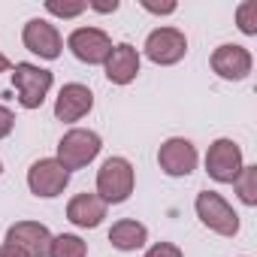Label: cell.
Returning <instances> with one entry per match:
<instances>
[{"label": "cell", "mask_w": 257, "mask_h": 257, "mask_svg": "<svg viewBox=\"0 0 257 257\" xmlns=\"http://www.w3.org/2000/svg\"><path fill=\"white\" fill-rule=\"evenodd\" d=\"M100 137L94 134V131H82V127H76V131H70V134H64V140L58 143V164L67 170V173H73V170H82V167H88L97 155H100Z\"/></svg>", "instance_id": "cell-1"}, {"label": "cell", "mask_w": 257, "mask_h": 257, "mask_svg": "<svg viewBox=\"0 0 257 257\" xmlns=\"http://www.w3.org/2000/svg\"><path fill=\"white\" fill-rule=\"evenodd\" d=\"M134 194V167L124 158H109L97 173V197L103 203H124Z\"/></svg>", "instance_id": "cell-2"}, {"label": "cell", "mask_w": 257, "mask_h": 257, "mask_svg": "<svg viewBox=\"0 0 257 257\" xmlns=\"http://www.w3.org/2000/svg\"><path fill=\"white\" fill-rule=\"evenodd\" d=\"M194 206H197V218H200L209 230H215L218 236H236V233H239V215L233 212V206H230L221 194H215V191H200Z\"/></svg>", "instance_id": "cell-3"}, {"label": "cell", "mask_w": 257, "mask_h": 257, "mask_svg": "<svg viewBox=\"0 0 257 257\" xmlns=\"http://www.w3.org/2000/svg\"><path fill=\"white\" fill-rule=\"evenodd\" d=\"M13 85H16L19 103H22L25 109H40V106L46 103L49 88H52V73L43 70V67H37V64L22 61V64H16V70H13Z\"/></svg>", "instance_id": "cell-4"}, {"label": "cell", "mask_w": 257, "mask_h": 257, "mask_svg": "<svg viewBox=\"0 0 257 257\" xmlns=\"http://www.w3.org/2000/svg\"><path fill=\"white\" fill-rule=\"evenodd\" d=\"M242 149L233 140H215L206 152V173L221 182V185H233L236 176L242 173Z\"/></svg>", "instance_id": "cell-5"}, {"label": "cell", "mask_w": 257, "mask_h": 257, "mask_svg": "<svg viewBox=\"0 0 257 257\" xmlns=\"http://www.w3.org/2000/svg\"><path fill=\"white\" fill-rule=\"evenodd\" d=\"M188 52V40L182 31L176 28H158L149 34L146 40V55L152 64H161V67H170V64H179Z\"/></svg>", "instance_id": "cell-6"}, {"label": "cell", "mask_w": 257, "mask_h": 257, "mask_svg": "<svg viewBox=\"0 0 257 257\" xmlns=\"http://www.w3.org/2000/svg\"><path fill=\"white\" fill-rule=\"evenodd\" d=\"M7 245L19 248L25 257H49V245H52V233L46 224L37 221H19L7 230Z\"/></svg>", "instance_id": "cell-7"}, {"label": "cell", "mask_w": 257, "mask_h": 257, "mask_svg": "<svg viewBox=\"0 0 257 257\" xmlns=\"http://www.w3.org/2000/svg\"><path fill=\"white\" fill-rule=\"evenodd\" d=\"M67 182H70V173L55 158H43L28 170V188H31V194H37L43 200L58 197L67 188Z\"/></svg>", "instance_id": "cell-8"}, {"label": "cell", "mask_w": 257, "mask_h": 257, "mask_svg": "<svg viewBox=\"0 0 257 257\" xmlns=\"http://www.w3.org/2000/svg\"><path fill=\"white\" fill-rule=\"evenodd\" d=\"M67 46L82 64H103L109 58V52H112V40L100 28H76L70 34Z\"/></svg>", "instance_id": "cell-9"}, {"label": "cell", "mask_w": 257, "mask_h": 257, "mask_svg": "<svg viewBox=\"0 0 257 257\" xmlns=\"http://www.w3.org/2000/svg\"><path fill=\"white\" fill-rule=\"evenodd\" d=\"M158 164H161V170H164L167 176H173V179L191 176V173L197 170V149H194V143H188V140H182V137H173V140H167V143L161 146Z\"/></svg>", "instance_id": "cell-10"}, {"label": "cell", "mask_w": 257, "mask_h": 257, "mask_svg": "<svg viewBox=\"0 0 257 257\" xmlns=\"http://www.w3.org/2000/svg\"><path fill=\"white\" fill-rule=\"evenodd\" d=\"M22 40H25V49H28V52H34V55H40V58H46V61H55V58L61 55V49H64V40H61L58 28L49 25L46 19H31V22L25 25Z\"/></svg>", "instance_id": "cell-11"}, {"label": "cell", "mask_w": 257, "mask_h": 257, "mask_svg": "<svg viewBox=\"0 0 257 257\" xmlns=\"http://www.w3.org/2000/svg\"><path fill=\"white\" fill-rule=\"evenodd\" d=\"M212 70L227 82H242L251 73V52L236 43H224L212 52Z\"/></svg>", "instance_id": "cell-12"}, {"label": "cell", "mask_w": 257, "mask_h": 257, "mask_svg": "<svg viewBox=\"0 0 257 257\" xmlns=\"http://www.w3.org/2000/svg\"><path fill=\"white\" fill-rule=\"evenodd\" d=\"M91 106H94L91 88H85L79 82H70V85L61 88V94L55 100V118L58 121H79L91 112Z\"/></svg>", "instance_id": "cell-13"}, {"label": "cell", "mask_w": 257, "mask_h": 257, "mask_svg": "<svg viewBox=\"0 0 257 257\" xmlns=\"http://www.w3.org/2000/svg\"><path fill=\"white\" fill-rule=\"evenodd\" d=\"M103 64H106V79L109 82L127 85L140 73V52L131 43H118V46H112V52H109V58Z\"/></svg>", "instance_id": "cell-14"}, {"label": "cell", "mask_w": 257, "mask_h": 257, "mask_svg": "<svg viewBox=\"0 0 257 257\" xmlns=\"http://www.w3.org/2000/svg\"><path fill=\"white\" fill-rule=\"evenodd\" d=\"M67 218L76 224V227H100L103 218H106V203L97 197V194H76L67 206Z\"/></svg>", "instance_id": "cell-15"}, {"label": "cell", "mask_w": 257, "mask_h": 257, "mask_svg": "<svg viewBox=\"0 0 257 257\" xmlns=\"http://www.w3.org/2000/svg\"><path fill=\"white\" fill-rule=\"evenodd\" d=\"M146 239H149L146 224L131 221V218L112 224V230H109V242H112V248H118V251H137V248L146 245Z\"/></svg>", "instance_id": "cell-16"}, {"label": "cell", "mask_w": 257, "mask_h": 257, "mask_svg": "<svg viewBox=\"0 0 257 257\" xmlns=\"http://www.w3.org/2000/svg\"><path fill=\"white\" fill-rule=\"evenodd\" d=\"M88 254V245L73 236V233H61V236H52V245H49V257H85Z\"/></svg>", "instance_id": "cell-17"}, {"label": "cell", "mask_w": 257, "mask_h": 257, "mask_svg": "<svg viewBox=\"0 0 257 257\" xmlns=\"http://www.w3.org/2000/svg\"><path fill=\"white\" fill-rule=\"evenodd\" d=\"M233 185L245 206H257V167H242V173L236 176Z\"/></svg>", "instance_id": "cell-18"}, {"label": "cell", "mask_w": 257, "mask_h": 257, "mask_svg": "<svg viewBox=\"0 0 257 257\" xmlns=\"http://www.w3.org/2000/svg\"><path fill=\"white\" fill-rule=\"evenodd\" d=\"M236 22L242 34H257V0H245V4L236 10Z\"/></svg>", "instance_id": "cell-19"}, {"label": "cell", "mask_w": 257, "mask_h": 257, "mask_svg": "<svg viewBox=\"0 0 257 257\" xmlns=\"http://www.w3.org/2000/svg\"><path fill=\"white\" fill-rule=\"evenodd\" d=\"M46 10H49L52 16H61V19H73V16H79V13H85L88 4H55V0H49Z\"/></svg>", "instance_id": "cell-20"}, {"label": "cell", "mask_w": 257, "mask_h": 257, "mask_svg": "<svg viewBox=\"0 0 257 257\" xmlns=\"http://www.w3.org/2000/svg\"><path fill=\"white\" fill-rule=\"evenodd\" d=\"M146 257H185L173 242H158V245H152L149 251H146Z\"/></svg>", "instance_id": "cell-21"}, {"label": "cell", "mask_w": 257, "mask_h": 257, "mask_svg": "<svg viewBox=\"0 0 257 257\" xmlns=\"http://www.w3.org/2000/svg\"><path fill=\"white\" fill-rule=\"evenodd\" d=\"M13 127H16V115H13L7 106H0V140L10 137V134H13Z\"/></svg>", "instance_id": "cell-22"}, {"label": "cell", "mask_w": 257, "mask_h": 257, "mask_svg": "<svg viewBox=\"0 0 257 257\" xmlns=\"http://www.w3.org/2000/svg\"><path fill=\"white\" fill-rule=\"evenodd\" d=\"M143 10H149V13H164V16H167V13H176V4H161V7H158V4L143 0Z\"/></svg>", "instance_id": "cell-23"}, {"label": "cell", "mask_w": 257, "mask_h": 257, "mask_svg": "<svg viewBox=\"0 0 257 257\" xmlns=\"http://www.w3.org/2000/svg\"><path fill=\"white\" fill-rule=\"evenodd\" d=\"M91 10H97V13H115L118 10V0H112V4H91Z\"/></svg>", "instance_id": "cell-24"}, {"label": "cell", "mask_w": 257, "mask_h": 257, "mask_svg": "<svg viewBox=\"0 0 257 257\" xmlns=\"http://www.w3.org/2000/svg\"><path fill=\"white\" fill-rule=\"evenodd\" d=\"M0 257H25L19 248H13V245H0Z\"/></svg>", "instance_id": "cell-25"}, {"label": "cell", "mask_w": 257, "mask_h": 257, "mask_svg": "<svg viewBox=\"0 0 257 257\" xmlns=\"http://www.w3.org/2000/svg\"><path fill=\"white\" fill-rule=\"evenodd\" d=\"M7 70H10V58L0 52V73H7Z\"/></svg>", "instance_id": "cell-26"}, {"label": "cell", "mask_w": 257, "mask_h": 257, "mask_svg": "<svg viewBox=\"0 0 257 257\" xmlns=\"http://www.w3.org/2000/svg\"><path fill=\"white\" fill-rule=\"evenodd\" d=\"M0 173H4V164H0Z\"/></svg>", "instance_id": "cell-27"}]
</instances>
